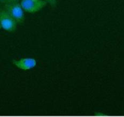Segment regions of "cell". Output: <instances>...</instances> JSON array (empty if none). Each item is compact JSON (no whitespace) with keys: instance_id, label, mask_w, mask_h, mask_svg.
<instances>
[{"instance_id":"1","label":"cell","mask_w":124,"mask_h":117,"mask_svg":"<svg viewBox=\"0 0 124 117\" xmlns=\"http://www.w3.org/2000/svg\"><path fill=\"white\" fill-rule=\"evenodd\" d=\"M4 8L12 17L18 23H22L24 20V10L21 7L20 3H10L4 4Z\"/></svg>"},{"instance_id":"2","label":"cell","mask_w":124,"mask_h":117,"mask_svg":"<svg viewBox=\"0 0 124 117\" xmlns=\"http://www.w3.org/2000/svg\"><path fill=\"white\" fill-rule=\"evenodd\" d=\"M45 0H21L20 4L24 11L29 13H34L39 11L47 5Z\"/></svg>"},{"instance_id":"3","label":"cell","mask_w":124,"mask_h":117,"mask_svg":"<svg viewBox=\"0 0 124 117\" xmlns=\"http://www.w3.org/2000/svg\"><path fill=\"white\" fill-rule=\"evenodd\" d=\"M0 23L4 30L13 32L16 29V21L4 9H0Z\"/></svg>"},{"instance_id":"4","label":"cell","mask_w":124,"mask_h":117,"mask_svg":"<svg viewBox=\"0 0 124 117\" xmlns=\"http://www.w3.org/2000/svg\"><path fill=\"white\" fill-rule=\"evenodd\" d=\"M13 64L21 70H27L32 68L36 65V60L33 58H23L18 60H14Z\"/></svg>"},{"instance_id":"5","label":"cell","mask_w":124,"mask_h":117,"mask_svg":"<svg viewBox=\"0 0 124 117\" xmlns=\"http://www.w3.org/2000/svg\"><path fill=\"white\" fill-rule=\"evenodd\" d=\"M21 0H0V3H3V4H10V3H16V2H19Z\"/></svg>"},{"instance_id":"6","label":"cell","mask_w":124,"mask_h":117,"mask_svg":"<svg viewBox=\"0 0 124 117\" xmlns=\"http://www.w3.org/2000/svg\"><path fill=\"white\" fill-rule=\"evenodd\" d=\"M45 1H46L47 3L51 5V7H53V8L55 7L56 4H57V0H45Z\"/></svg>"},{"instance_id":"7","label":"cell","mask_w":124,"mask_h":117,"mask_svg":"<svg viewBox=\"0 0 124 117\" xmlns=\"http://www.w3.org/2000/svg\"><path fill=\"white\" fill-rule=\"evenodd\" d=\"M1 23H0V29H1Z\"/></svg>"}]
</instances>
